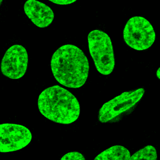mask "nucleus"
<instances>
[{
  "mask_svg": "<svg viewBox=\"0 0 160 160\" xmlns=\"http://www.w3.org/2000/svg\"><path fill=\"white\" fill-rule=\"evenodd\" d=\"M157 152L154 147L146 146L130 156L128 160H157Z\"/></svg>",
  "mask_w": 160,
  "mask_h": 160,
  "instance_id": "9d476101",
  "label": "nucleus"
},
{
  "mask_svg": "<svg viewBox=\"0 0 160 160\" xmlns=\"http://www.w3.org/2000/svg\"><path fill=\"white\" fill-rule=\"evenodd\" d=\"M130 152L120 145L112 146L98 154L94 160H128Z\"/></svg>",
  "mask_w": 160,
  "mask_h": 160,
  "instance_id": "1a4fd4ad",
  "label": "nucleus"
},
{
  "mask_svg": "<svg viewBox=\"0 0 160 160\" xmlns=\"http://www.w3.org/2000/svg\"><path fill=\"white\" fill-rule=\"evenodd\" d=\"M51 68L59 83L68 88H78L86 82L89 66L81 49L72 44H65L53 54Z\"/></svg>",
  "mask_w": 160,
  "mask_h": 160,
  "instance_id": "f257e3e1",
  "label": "nucleus"
},
{
  "mask_svg": "<svg viewBox=\"0 0 160 160\" xmlns=\"http://www.w3.org/2000/svg\"><path fill=\"white\" fill-rule=\"evenodd\" d=\"M2 0H0V5L1 4V3H2Z\"/></svg>",
  "mask_w": 160,
  "mask_h": 160,
  "instance_id": "4468645a",
  "label": "nucleus"
},
{
  "mask_svg": "<svg viewBox=\"0 0 160 160\" xmlns=\"http://www.w3.org/2000/svg\"><path fill=\"white\" fill-rule=\"evenodd\" d=\"M90 54L98 71L102 75L110 74L114 68L113 48L109 36L99 29L91 31L88 36Z\"/></svg>",
  "mask_w": 160,
  "mask_h": 160,
  "instance_id": "7ed1b4c3",
  "label": "nucleus"
},
{
  "mask_svg": "<svg viewBox=\"0 0 160 160\" xmlns=\"http://www.w3.org/2000/svg\"><path fill=\"white\" fill-rule=\"evenodd\" d=\"M32 134L25 126L5 123L0 124V152H8L19 150L31 141Z\"/></svg>",
  "mask_w": 160,
  "mask_h": 160,
  "instance_id": "423d86ee",
  "label": "nucleus"
},
{
  "mask_svg": "<svg viewBox=\"0 0 160 160\" xmlns=\"http://www.w3.org/2000/svg\"><path fill=\"white\" fill-rule=\"evenodd\" d=\"M38 104L44 117L59 124H71L77 120L80 114V106L76 98L58 85L44 89L39 96Z\"/></svg>",
  "mask_w": 160,
  "mask_h": 160,
  "instance_id": "f03ea898",
  "label": "nucleus"
},
{
  "mask_svg": "<svg viewBox=\"0 0 160 160\" xmlns=\"http://www.w3.org/2000/svg\"><path fill=\"white\" fill-rule=\"evenodd\" d=\"M123 38L129 47L138 51L150 48L156 39V34L151 23L141 16H134L127 22Z\"/></svg>",
  "mask_w": 160,
  "mask_h": 160,
  "instance_id": "20e7f679",
  "label": "nucleus"
},
{
  "mask_svg": "<svg viewBox=\"0 0 160 160\" xmlns=\"http://www.w3.org/2000/svg\"><path fill=\"white\" fill-rule=\"evenodd\" d=\"M24 10L31 21L39 28L48 27L54 19L52 10L48 6L38 1H27L24 5Z\"/></svg>",
  "mask_w": 160,
  "mask_h": 160,
  "instance_id": "6e6552de",
  "label": "nucleus"
},
{
  "mask_svg": "<svg viewBox=\"0 0 160 160\" xmlns=\"http://www.w3.org/2000/svg\"><path fill=\"white\" fill-rule=\"evenodd\" d=\"M159 71H160V68H158V71H157V72H156V74H157V77H158V78L159 79H160V74H159Z\"/></svg>",
  "mask_w": 160,
  "mask_h": 160,
  "instance_id": "ddd939ff",
  "label": "nucleus"
},
{
  "mask_svg": "<svg viewBox=\"0 0 160 160\" xmlns=\"http://www.w3.org/2000/svg\"><path fill=\"white\" fill-rule=\"evenodd\" d=\"M28 56L26 49L21 45L14 44L5 52L1 64L3 75L18 79L22 77L27 69Z\"/></svg>",
  "mask_w": 160,
  "mask_h": 160,
  "instance_id": "0eeeda50",
  "label": "nucleus"
},
{
  "mask_svg": "<svg viewBox=\"0 0 160 160\" xmlns=\"http://www.w3.org/2000/svg\"><path fill=\"white\" fill-rule=\"evenodd\" d=\"M144 93L143 88L126 91L104 103L99 111L98 119L107 122L134 106L140 101Z\"/></svg>",
  "mask_w": 160,
  "mask_h": 160,
  "instance_id": "39448f33",
  "label": "nucleus"
},
{
  "mask_svg": "<svg viewBox=\"0 0 160 160\" xmlns=\"http://www.w3.org/2000/svg\"><path fill=\"white\" fill-rule=\"evenodd\" d=\"M51 2L58 5H67L76 1V0H50Z\"/></svg>",
  "mask_w": 160,
  "mask_h": 160,
  "instance_id": "f8f14e48",
  "label": "nucleus"
},
{
  "mask_svg": "<svg viewBox=\"0 0 160 160\" xmlns=\"http://www.w3.org/2000/svg\"><path fill=\"white\" fill-rule=\"evenodd\" d=\"M61 160H85V158L80 152H70L64 155Z\"/></svg>",
  "mask_w": 160,
  "mask_h": 160,
  "instance_id": "9b49d317",
  "label": "nucleus"
}]
</instances>
